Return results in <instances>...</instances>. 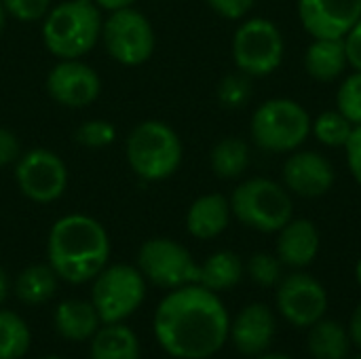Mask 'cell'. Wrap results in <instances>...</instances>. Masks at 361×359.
Here are the masks:
<instances>
[{
    "mask_svg": "<svg viewBox=\"0 0 361 359\" xmlns=\"http://www.w3.org/2000/svg\"><path fill=\"white\" fill-rule=\"evenodd\" d=\"M345 51H347V61L361 72V19L347 32L345 38Z\"/></svg>",
    "mask_w": 361,
    "mask_h": 359,
    "instance_id": "obj_36",
    "label": "cell"
},
{
    "mask_svg": "<svg viewBox=\"0 0 361 359\" xmlns=\"http://www.w3.org/2000/svg\"><path fill=\"white\" fill-rule=\"evenodd\" d=\"M256 359H292L290 355H283V353H262Z\"/></svg>",
    "mask_w": 361,
    "mask_h": 359,
    "instance_id": "obj_40",
    "label": "cell"
},
{
    "mask_svg": "<svg viewBox=\"0 0 361 359\" xmlns=\"http://www.w3.org/2000/svg\"><path fill=\"white\" fill-rule=\"evenodd\" d=\"M76 144L85 148H106L116 140V127L106 118H91L78 125L74 133Z\"/></svg>",
    "mask_w": 361,
    "mask_h": 359,
    "instance_id": "obj_28",
    "label": "cell"
},
{
    "mask_svg": "<svg viewBox=\"0 0 361 359\" xmlns=\"http://www.w3.org/2000/svg\"><path fill=\"white\" fill-rule=\"evenodd\" d=\"M44 359H61V358H55V355H51V358H44Z\"/></svg>",
    "mask_w": 361,
    "mask_h": 359,
    "instance_id": "obj_43",
    "label": "cell"
},
{
    "mask_svg": "<svg viewBox=\"0 0 361 359\" xmlns=\"http://www.w3.org/2000/svg\"><path fill=\"white\" fill-rule=\"evenodd\" d=\"M6 15L15 17L17 21L30 23L44 19V15L51 8V0H0Z\"/></svg>",
    "mask_w": 361,
    "mask_h": 359,
    "instance_id": "obj_31",
    "label": "cell"
},
{
    "mask_svg": "<svg viewBox=\"0 0 361 359\" xmlns=\"http://www.w3.org/2000/svg\"><path fill=\"white\" fill-rule=\"evenodd\" d=\"M91 359H140L137 336L123 324H106L93 334Z\"/></svg>",
    "mask_w": 361,
    "mask_h": 359,
    "instance_id": "obj_21",
    "label": "cell"
},
{
    "mask_svg": "<svg viewBox=\"0 0 361 359\" xmlns=\"http://www.w3.org/2000/svg\"><path fill=\"white\" fill-rule=\"evenodd\" d=\"M57 279L59 277L51 264H30L19 273L15 281V294L25 305H42L55 294Z\"/></svg>",
    "mask_w": 361,
    "mask_h": 359,
    "instance_id": "obj_24",
    "label": "cell"
},
{
    "mask_svg": "<svg viewBox=\"0 0 361 359\" xmlns=\"http://www.w3.org/2000/svg\"><path fill=\"white\" fill-rule=\"evenodd\" d=\"M231 212L250 229L277 233L292 220V199L273 180L252 178L239 184L231 197Z\"/></svg>",
    "mask_w": 361,
    "mask_h": 359,
    "instance_id": "obj_5",
    "label": "cell"
},
{
    "mask_svg": "<svg viewBox=\"0 0 361 359\" xmlns=\"http://www.w3.org/2000/svg\"><path fill=\"white\" fill-rule=\"evenodd\" d=\"M298 15L315 38H345L361 19V0H300Z\"/></svg>",
    "mask_w": 361,
    "mask_h": 359,
    "instance_id": "obj_14",
    "label": "cell"
},
{
    "mask_svg": "<svg viewBox=\"0 0 361 359\" xmlns=\"http://www.w3.org/2000/svg\"><path fill=\"white\" fill-rule=\"evenodd\" d=\"M309 353L315 359H347L351 351L349 332L334 320H319L309 332Z\"/></svg>",
    "mask_w": 361,
    "mask_h": 359,
    "instance_id": "obj_23",
    "label": "cell"
},
{
    "mask_svg": "<svg viewBox=\"0 0 361 359\" xmlns=\"http://www.w3.org/2000/svg\"><path fill=\"white\" fill-rule=\"evenodd\" d=\"M233 57L239 70L250 76L275 72L283 59V38L277 25L256 17L239 25L233 40Z\"/></svg>",
    "mask_w": 361,
    "mask_h": 359,
    "instance_id": "obj_10",
    "label": "cell"
},
{
    "mask_svg": "<svg viewBox=\"0 0 361 359\" xmlns=\"http://www.w3.org/2000/svg\"><path fill=\"white\" fill-rule=\"evenodd\" d=\"M19 157H21V144L15 131L0 127V167L15 165Z\"/></svg>",
    "mask_w": 361,
    "mask_h": 359,
    "instance_id": "obj_33",
    "label": "cell"
},
{
    "mask_svg": "<svg viewBox=\"0 0 361 359\" xmlns=\"http://www.w3.org/2000/svg\"><path fill=\"white\" fill-rule=\"evenodd\" d=\"M355 359H361V355H357V358H355Z\"/></svg>",
    "mask_w": 361,
    "mask_h": 359,
    "instance_id": "obj_44",
    "label": "cell"
},
{
    "mask_svg": "<svg viewBox=\"0 0 361 359\" xmlns=\"http://www.w3.org/2000/svg\"><path fill=\"white\" fill-rule=\"evenodd\" d=\"M27 324L13 311H0V359H21L30 349Z\"/></svg>",
    "mask_w": 361,
    "mask_h": 359,
    "instance_id": "obj_26",
    "label": "cell"
},
{
    "mask_svg": "<svg viewBox=\"0 0 361 359\" xmlns=\"http://www.w3.org/2000/svg\"><path fill=\"white\" fill-rule=\"evenodd\" d=\"M102 8L93 0H66L42 19V42L57 59H80L102 40Z\"/></svg>",
    "mask_w": 361,
    "mask_h": 359,
    "instance_id": "obj_3",
    "label": "cell"
},
{
    "mask_svg": "<svg viewBox=\"0 0 361 359\" xmlns=\"http://www.w3.org/2000/svg\"><path fill=\"white\" fill-rule=\"evenodd\" d=\"M102 11H108V13H112V11H118V8H127V6H133V2L135 0H93Z\"/></svg>",
    "mask_w": 361,
    "mask_h": 359,
    "instance_id": "obj_38",
    "label": "cell"
},
{
    "mask_svg": "<svg viewBox=\"0 0 361 359\" xmlns=\"http://www.w3.org/2000/svg\"><path fill=\"white\" fill-rule=\"evenodd\" d=\"M338 112L353 125H361V72L351 74L338 89L336 95Z\"/></svg>",
    "mask_w": 361,
    "mask_h": 359,
    "instance_id": "obj_29",
    "label": "cell"
},
{
    "mask_svg": "<svg viewBox=\"0 0 361 359\" xmlns=\"http://www.w3.org/2000/svg\"><path fill=\"white\" fill-rule=\"evenodd\" d=\"M355 277H357V284L361 286V260L357 262V267H355Z\"/></svg>",
    "mask_w": 361,
    "mask_h": 359,
    "instance_id": "obj_42",
    "label": "cell"
},
{
    "mask_svg": "<svg viewBox=\"0 0 361 359\" xmlns=\"http://www.w3.org/2000/svg\"><path fill=\"white\" fill-rule=\"evenodd\" d=\"M247 273L258 286L273 288L281 281V260L271 254H254L247 262Z\"/></svg>",
    "mask_w": 361,
    "mask_h": 359,
    "instance_id": "obj_30",
    "label": "cell"
},
{
    "mask_svg": "<svg viewBox=\"0 0 361 359\" xmlns=\"http://www.w3.org/2000/svg\"><path fill=\"white\" fill-rule=\"evenodd\" d=\"M231 203L226 197L212 193L199 197L186 214V229L197 239H214L228 226Z\"/></svg>",
    "mask_w": 361,
    "mask_h": 359,
    "instance_id": "obj_18",
    "label": "cell"
},
{
    "mask_svg": "<svg viewBox=\"0 0 361 359\" xmlns=\"http://www.w3.org/2000/svg\"><path fill=\"white\" fill-rule=\"evenodd\" d=\"M218 97L228 108H239L250 97V83L241 76H226L218 87Z\"/></svg>",
    "mask_w": 361,
    "mask_h": 359,
    "instance_id": "obj_32",
    "label": "cell"
},
{
    "mask_svg": "<svg viewBox=\"0 0 361 359\" xmlns=\"http://www.w3.org/2000/svg\"><path fill=\"white\" fill-rule=\"evenodd\" d=\"M4 23H6V11L0 2V36H2V30H4Z\"/></svg>",
    "mask_w": 361,
    "mask_h": 359,
    "instance_id": "obj_41",
    "label": "cell"
},
{
    "mask_svg": "<svg viewBox=\"0 0 361 359\" xmlns=\"http://www.w3.org/2000/svg\"><path fill=\"white\" fill-rule=\"evenodd\" d=\"M137 269L159 288L176 290L199 284V264L178 241L157 237L148 239L137 254Z\"/></svg>",
    "mask_w": 361,
    "mask_h": 359,
    "instance_id": "obj_9",
    "label": "cell"
},
{
    "mask_svg": "<svg viewBox=\"0 0 361 359\" xmlns=\"http://www.w3.org/2000/svg\"><path fill=\"white\" fill-rule=\"evenodd\" d=\"M13 167L17 188L34 203H53L68 188V167L53 150L32 148L21 152Z\"/></svg>",
    "mask_w": 361,
    "mask_h": 359,
    "instance_id": "obj_11",
    "label": "cell"
},
{
    "mask_svg": "<svg viewBox=\"0 0 361 359\" xmlns=\"http://www.w3.org/2000/svg\"><path fill=\"white\" fill-rule=\"evenodd\" d=\"M207 4L226 19H241L254 4V0H207Z\"/></svg>",
    "mask_w": 361,
    "mask_h": 359,
    "instance_id": "obj_34",
    "label": "cell"
},
{
    "mask_svg": "<svg viewBox=\"0 0 361 359\" xmlns=\"http://www.w3.org/2000/svg\"><path fill=\"white\" fill-rule=\"evenodd\" d=\"M319 252V233L309 220H290L277 239V256L281 264L292 269L309 267Z\"/></svg>",
    "mask_w": 361,
    "mask_h": 359,
    "instance_id": "obj_17",
    "label": "cell"
},
{
    "mask_svg": "<svg viewBox=\"0 0 361 359\" xmlns=\"http://www.w3.org/2000/svg\"><path fill=\"white\" fill-rule=\"evenodd\" d=\"M47 258L59 279L74 286L91 281L108 264V233L91 216L68 214L49 231Z\"/></svg>",
    "mask_w": 361,
    "mask_h": 359,
    "instance_id": "obj_2",
    "label": "cell"
},
{
    "mask_svg": "<svg viewBox=\"0 0 361 359\" xmlns=\"http://www.w3.org/2000/svg\"><path fill=\"white\" fill-rule=\"evenodd\" d=\"M131 171L146 182H161L173 176L182 163V142L163 121H142L125 142Z\"/></svg>",
    "mask_w": 361,
    "mask_h": 359,
    "instance_id": "obj_4",
    "label": "cell"
},
{
    "mask_svg": "<svg viewBox=\"0 0 361 359\" xmlns=\"http://www.w3.org/2000/svg\"><path fill=\"white\" fill-rule=\"evenodd\" d=\"M309 131L311 118L294 99H269L252 116V135L264 150H294L307 140Z\"/></svg>",
    "mask_w": 361,
    "mask_h": 359,
    "instance_id": "obj_7",
    "label": "cell"
},
{
    "mask_svg": "<svg viewBox=\"0 0 361 359\" xmlns=\"http://www.w3.org/2000/svg\"><path fill=\"white\" fill-rule=\"evenodd\" d=\"M283 180L300 197H322L334 184V169L319 152H296L283 165Z\"/></svg>",
    "mask_w": 361,
    "mask_h": 359,
    "instance_id": "obj_15",
    "label": "cell"
},
{
    "mask_svg": "<svg viewBox=\"0 0 361 359\" xmlns=\"http://www.w3.org/2000/svg\"><path fill=\"white\" fill-rule=\"evenodd\" d=\"M152 328L159 345L169 355L207 359L224 347L231 322L216 292L201 284H190L176 288L161 300Z\"/></svg>",
    "mask_w": 361,
    "mask_h": 359,
    "instance_id": "obj_1",
    "label": "cell"
},
{
    "mask_svg": "<svg viewBox=\"0 0 361 359\" xmlns=\"http://www.w3.org/2000/svg\"><path fill=\"white\" fill-rule=\"evenodd\" d=\"M146 298V277L137 267L112 264L95 277L91 303L104 324H121Z\"/></svg>",
    "mask_w": 361,
    "mask_h": 359,
    "instance_id": "obj_6",
    "label": "cell"
},
{
    "mask_svg": "<svg viewBox=\"0 0 361 359\" xmlns=\"http://www.w3.org/2000/svg\"><path fill=\"white\" fill-rule=\"evenodd\" d=\"M6 294H8V277H6V273L0 269V305L6 300Z\"/></svg>",
    "mask_w": 361,
    "mask_h": 359,
    "instance_id": "obj_39",
    "label": "cell"
},
{
    "mask_svg": "<svg viewBox=\"0 0 361 359\" xmlns=\"http://www.w3.org/2000/svg\"><path fill=\"white\" fill-rule=\"evenodd\" d=\"M349 336L351 341L361 349V305L355 309V313L351 315V324H349Z\"/></svg>",
    "mask_w": 361,
    "mask_h": 359,
    "instance_id": "obj_37",
    "label": "cell"
},
{
    "mask_svg": "<svg viewBox=\"0 0 361 359\" xmlns=\"http://www.w3.org/2000/svg\"><path fill=\"white\" fill-rule=\"evenodd\" d=\"M275 315L267 305H250L245 307L235 324L231 326V339L241 355L247 358H258L267 353V349L273 345L275 339Z\"/></svg>",
    "mask_w": 361,
    "mask_h": 359,
    "instance_id": "obj_16",
    "label": "cell"
},
{
    "mask_svg": "<svg viewBox=\"0 0 361 359\" xmlns=\"http://www.w3.org/2000/svg\"><path fill=\"white\" fill-rule=\"evenodd\" d=\"M353 131V123L341 112H324L315 118L313 133L326 146H345Z\"/></svg>",
    "mask_w": 361,
    "mask_h": 359,
    "instance_id": "obj_27",
    "label": "cell"
},
{
    "mask_svg": "<svg viewBox=\"0 0 361 359\" xmlns=\"http://www.w3.org/2000/svg\"><path fill=\"white\" fill-rule=\"evenodd\" d=\"M99 315L93 303L63 300L55 309V328L68 341H87L99 330Z\"/></svg>",
    "mask_w": 361,
    "mask_h": 359,
    "instance_id": "obj_19",
    "label": "cell"
},
{
    "mask_svg": "<svg viewBox=\"0 0 361 359\" xmlns=\"http://www.w3.org/2000/svg\"><path fill=\"white\" fill-rule=\"evenodd\" d=\"M47 93L63 108H87L102 93V78L80 59H59L47 74Z\"/></svg>",
    "mask_w": 361,
    "mask_h": 359,
    "instance_id": "obj_13",
    "label": "cell"
},
{
    "mask_svg": "<svg viewBox=\"0 0 361 359\" xmlns=\"http://www.w3.org/2000/svg\"><path fill=\"white\" fill-rule=\"evenodd\" d=\"M347 161H349V169L353 174V178L357 180V184H361V125H355L347 144Z\"/></svg>",
    "mask_w": 361,
    "mask_h": 359,
    "instance_id": "obj_35",
    "label": "cell"
},
{
    "mask_svg": "<svg viewBox=\"0 0 361 359\" xmlns=\"http://www.w3.org/2000/svg\"><path fill=\"white\" fill-rule=\"evenodd\" d=\"M277 309L292 326L311 328L328 311L326 288L307 273H294L279 284Z\"/></svg>",
    "mask_w": 361,
    "mask_h": 359,
    "instance_id": "obj_12",
    "label": "cell"
},
{
    "mask_svg": "<svg viewBox=\"0 0 361 359\" xmlns=\"http://www.w3.org/2000/svg\"><path fill=\"white\" fill-rule=\"evenodd\" d=\"M102 42L114 61L123 66H142L152 57L157 36L144 13L127 6L112 11L104 19Z\"/></svg>",
    "mask_w": 361,
    "mask_h": 359,
    "instance_id": "obj_8",
    "label": "cell"
},
{
    "mask_svg": "<svg viewBox=\"0 0 361 359\" xmlns=\"http://www.w3.org/2000/svg\"><path fill=\"white\" fill-rule=\"evenodd\" d=\"M347 63L345 38H315V42L307 49L305 66L317 80H334L343 74Z\"/></svg>",
    "mask_w": 361,
    "mask_h": 359,
    "instance_id": "obj_20",
    "label": "cell"
},
{
    "mask_svg": "<svg viewBox=\"0 0 361 359\" xmlns=\"http://www.w3.org/2000/svg\"><path fill=\"white\" fill-rule=\"evenodd\" d=\"M250 163V148L239 138H224L212 150V169L218 178H239Z\"/></svg>",
    "mask_w": 361,
    "mask_h": 359,
    "instance_id": "obj_25",
    "label": "cell"
},
{
    "mask_svg": "<svg viewBox=\"0 0 361 359\" xmlns=\"http://www.w3.org/2000/svg\"><path fill=\"white\" fill-rule=\"evenodd\" d=\"M243 277V262L233 252H216L199 264V284L212 292L235 288Z\"/></svg>",
    "mask_w": 361,
    "mask_h": 359,
    "instance_id": "obj_22",
    "label": "cell"
}]
</instances>
